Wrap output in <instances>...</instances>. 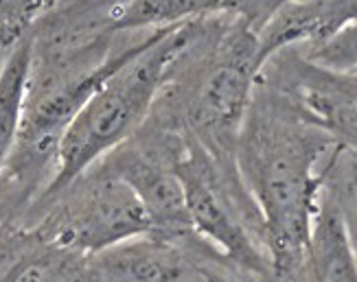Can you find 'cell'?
Wrapping results in <instances>:
<instances>
[{
  "mask_svg": "<svg viewBox=\"0 0 357 282\" xmlns=\"http://www.w3.org/2000/svg\"><path fill=\"white\" fill-rule=\"evenodd\" d=\"M335 140L283 92L257 79L235 162L259 210L276 282H303L314 214Z\"/></svg>",
  "mask_w": 357,
  "mask_h": 282,
  "instance_id": "cell-1",
  "label": "cell"
},
{
  "mask_svg": "<svg viewBox=\"0 0 357 282\" xmlns=\"http://www.w3.org/2000/svg\"><path fill=\"white\" fill-rule=\"evenodd\" d=\"M213 260L222 258L199 237L174 241L141 234L90 254L86 282H208Z\"/></svg>",
  "mask_w": 357,
  "mask_h": 282,
  "instance_id": "cell-6",
  "label": "cell"
},
{
  "mask_svg": "<svg viewBox=\"0 0 357 282\" xmlns=\"http://www.w3.org/2000/svg\"><path fill=\"white\" fill-rule=\"evenodd\" d=\"M31 61L29 33L9 51L3 68H0V173L13 151L20 132L26 77Z\"/></svg>",
  "mask_w": 357,
  "mask_h": 282,
  "instance_id": "cell-11",
  "label": "cell"
},
{
  "mask_svg": "<svg viewBox=\"0 0 357 282\" xmlns=\"http://www.w3.org/2000/svg\"><path fill=\"white\" fill-rule=\"evenodd\" d=\"M13 49V46H11ZM9 46H5V44H0V68H3V64H5V59H7V55H9Z\"/></svg>",
  "mask_w": 357,
  "mask_h": 282,
  "instance_id": "cell-14",
  "label": "cell"
},
{
  "mask_svg": "<svg viewBox=\"0 0 357 282\" xmlns=\"http://www.w3.org/2000/svg\"><path fill=\"white\" fill-rule=\"evenodd\" d=\"M182 134L145 118L126 143L105 153L95 164L126 182L141 199L151 232L165 239L186 241L197 234L191 228L182 182L176 173V153Z\"/></svg>",
  "mask_w": 357,
  "mask_h": 282,
  "instance_id": "cell-4",
  "label": "cell"
},
{
  "mask_svg": "<svg viewBox=\"0 0 357 282\" xmlns=\"http://www.w3.org/2000/svg\"><path fill=\"white\" fill-rule=\"evenodd\" d=\"M276 11L274 0H130L123 7L119 31H156L208 15H239L257 33Z\"/></svg>",
  "mask_w": 357,
  "mask_h": 282,
  "instance_id": "cell-9",
  "label": "cell"
},
{
  "mask_svg": "<svg viewBox=\"0 0 357 282\" xmlns=\"http://www.w3.org/2000/svg\"><path fill=\"white\" fill-rule=\"evenodd\" d=\"M324 188L333 197L357 260V151L337 145L324 166Z\"/></svg>",
  "mask_w": 357,
  "mask_h": 282,
  "instance_id": "cell-12",
  "label": "cell"
},
{
  "mask_svg": "<svg viewBox=\"0 0 357 282\" xmlns=\"http://www.w3.org/2000/svg\"><path fill=\"white\" fill-rule=\"evenodd\" d=\"M182 24L162 29L147 49L116 68L84 103L61 134L53 178L40 197L68 186L145 123L178 53Z\"/></svg>",
  "mask_w": 357,
  "mask_h": 282,
  "instance_id": "cell-2",
  "label": "cell"
},
{
  "mask_svg": "<svg viewBox=\"0 0 357 282\" xmlns=\"http://www.w3.org/2000/svg\"><path fill=\"white\" fill-rule=\"evenodd\" d=\"M303 282H357V260L344 221L324 184L305 254Z\"/></svg>",
  "mask_w": 357,
  "mask_h": 282,
  "instance_id": "cell-10",
  "label": "cell"
},
{
  "mask_svg": "<svg viewBox=\"0 0 357 282\" xmlns=\"http://www.w3.org/2000/svg\"><path fill=\"white\" fill-rule=\"evenodd\" d=\"M298 51L314 64L344 75H357V20L335 36L316 46H305Z\"/></svg>",
  "mask_w": 357,
  "mask_h": 282,
  "instance_id": "cell-13",
  "label": "cell"
},
{
  "mask_svg": "<svg viewBox=\"0 0 357 282\" xmlns=\"http://www.w3.org/2000/svg\"><path fill=\"white\" fill-rule=\"evenodd\" d=\"M357 20V0H291L278 7L259 31V53L266 61L289 46H316Z\"/></svg>",
  "mask_w": 357,
  "mask_h": 282,
  "instance_id": "cell-8",
  "label": "cell"
},
{
  "mask_svg": "<svg viewBox=\"0 0 357 282\" xmlns=\"http://www.w3.org/2000/svg\"><path fill=\"white\" fill-rule=\"evenodd\" d=\"M88 256L9 219L0 226V282H86Z\"/></svg>",
  "mask_w": 357,
  "mask_h": 282,
  "instance_id": "cell-7",
  "label": "cell"
},
{
  "mask_svg": "<svg viewBox=\"0 0 357 282\" xmlns=\"http://www.w3.org/2000/svg\"><path fill=\"white\" fill-rule=\"evenodd\" d=\"M259 81L289 97L337 145L357 151V75L327 70L289 46L263 64Z\"/></svg>",
  "mask_w": 357,
  "mask_h": 282,
  "instance_id": "cell-5",
  "label": "cell"
},
{
  "mask_svg": "<svg viewBox=\"0 0 357 282\" xmlns=\"http://www.w3.org/2000/svg\"><path fill=\"white\" fill-rule=\"evenodd\" d=\"M18 219L44 239L86 256L151 232L136 193L97 164L61 191L36 199Z\"/></svg>",
  "mask_w": 357,
  "mask_h": 282,
  "instance_id": "cell-3",
  "label": "cell"
},
{
  "mask_svg": "<svg viewBox=\"0 0 357 282\" xmlns=\"http://www.w3.org/2000/svg\"><path fill=\"white\" fill-rule=\"evenodd\" d=\"M0 226H3V224H0Z\"/></svg>",
  "mask_w": 357,
  "mask_h": 282,
  "instance_id": "cell-15",
  "label": "cell"
}]
</instances>
